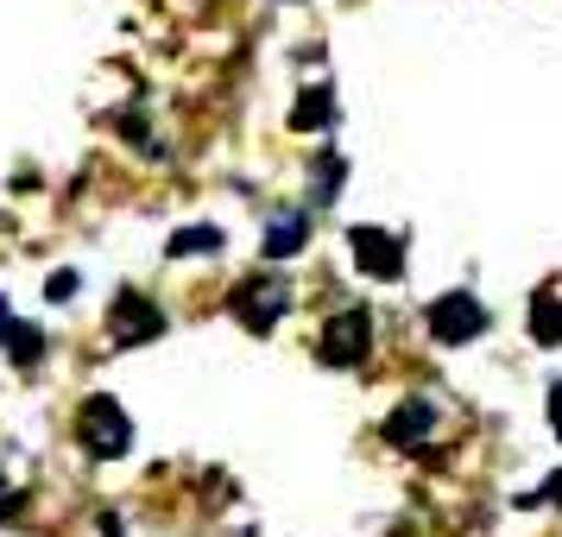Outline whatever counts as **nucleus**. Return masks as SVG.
Segmentation results:
<instances>
[{
	"instance_id": "nucleus-17",
	"label": "nucleus",
	"mask_w": 562,
	"mask_h": 537,
	"mask_svg": "<svg viewBox=\"0 0 562 537\" xmlns=\"http://www.w3.org/2000/svg\"><path fill=\"white\" fill-rule=\"evenodd\" d=\"M550 430H557V436H562V380H557V385H550Z\"/></svg>"
},
{
	"instance_id": "nucleus-8",
	"label": "nucleus",
	"mask_w": 562,
	"mask_h": 537,
	"mask_svg": "<svg viewBox=\"0 0 562 537\" xmlns=\"http://www.w3.org/2000/svg\"><path fill=\"white\" fill-rule=\"evenodd\" d=\"M310 240V215L304 209H279L272 222H266V259H297Z\"/></svg>"
},
{
	"instance_id": "nucleus-18",
	"label": "nucleus",
	"mask_w": 562,
	"mask_h": 537,
	"mask_svg": "<svg viewBox=\"0 0 562 537\" xmlns=\"http://www.w3.org/2000/svg\"><path fill=\"white\" fill-rule=\"evenodd\" d=\"M13 323H20V316H13V310H7V298H0V335L13 329Z\"/></svg>"
},
{
	"instance_id": "nucleus-1",
	"label": "nucleus",
	"mask_w": 562,
	"mask_h": 537,
	"mask_svg": "<svg viewBox=\"0 0 562 537\" xmlns=\"http://www.w3.org/2000/svg\"><path fill=\"white\" fill-rule=\"evenodd\" d=\"M77 443L89 449V456H102V461H121L133 449V417L108 392H95V399H82L77 411Z\"/></svg>"
},
{
	"instance_id": "nucleus-11",
	"label": "nucleus",
	"mask_w": 562,
	"mask_h": 537,
	"mask_svg": "<svg viewBox=\"0 0 562 537\" xmlns=\"http://www.w3.org/2000/svg\"><path fill=\"white\" fill-rule=\"evenodd\" d=\"M209 254H222V228H178L171 234V259H209Z\"/></svg>"
},
{
	"instance_id": "nucleus-16",
	"label": "nucleus",
	"mask_w": 562,
	"mask_h": 537,
	"mask_svg": "<svg viewBox=\"0 0 562 537\" xmlns=\"http://www.w3.org/2000/svg\"><path fill=\"white\" fill-rule=\"evenodd\" d=\"M0 518H20V493H13L7 474H0Z\"/></svg>"
},
{
	"instance_id": "nucleus-2",
	"label": "nucleus",
	"mask_w": 562,
	"mask_h": 537,
	"mask_svg": "<svg viewBox=\"0 0 562 537\" xmlns=\"http://www.w3.org/2000/svg\"><path fill=\"white\" fill-rule=\"evenodd\" d=\"M228 310H234V323H247L254 335H272L279 316L291 310V284L284 279H240L234 298H228Z\"/></svg>"
},
{
	"instance_id": "nucleus-6",
	"label": "nucleus",
	"mask_w": 562,
	"mask_h": 537,
	"mask_svg": "<svg viewBox=\"0 0 562 537\" xmlns=\"http://www.w3.org/2000/svg\"><path fill=\"white\" fill-rule=\"evenodd\" d=\"M348 247H355V266L367 272V279H398V272H405V247H398L385 228H355Z\"/></svg>"
},
{
	"instance_id": "nucleus-19",
	"label": "nucleus",
	"mask_w": 562,
	"mask_h": 537,
	"mask_svg": "<svg viewBox=\"0 0 562 537\" xmlns=\"http://www.w3.org/2000/svg\"><path fill=\"white\" fill-rule=\"evenodd\" d=\"M102 532H108V537H121V525H114V518H102Z\"/></svg>"
},
{
	"instance_id": "nucleus-14",
	"label": "nucleus",
	"mask_w": 562,
	"mask_h": 537,
	"mask_svg": "<svg viewBox=\"0 0 562 537\" xmlns=\"http://www.w3.org/2000/svg\"><path fill=\"white\" fill-rule=\"evenodd\" d=\"M531 506H562V468H557V474H550V481H543V486L531 493Z\"/></svg>"
},
{
	"instance_id": "nucleus-3",
	"label": "nucleus",
	"mask_w": 562,
	"mask_h": 537,
	"mask_svg": "<svg viewBox=\"0 0 562 537\" xmlns=\"http://www.w3.org/2000/svg\"><path fill=\"white\" fill-rule=\"evenodd\" d=\"M367 355H373V316H367V310L329 316V329L316 342V360H323V367H360Z\"/></svg>"
},
{
	"instance_id": "nucleus-5",
	"label": "nucleus",
	"mask_w": 562,
	"mask_h": 537,
	"mask_svg": "<svg viewBox=\"0 0 562 537\" xmlns=\"http://www.w3.org/2000/svg\"><path fill=\"white\" fill-rule=\"evenodd\" d=\"M430 335L442 348H461V342H474L486 335V304L474 291H449V298H436L430 304Z\"/></svg>"
},
{
	"instance_id": "nucleus-13",
	"label": "nucleus",
	"mask_w": 562,
	"mask_h": 537,
	"mask_svg": "<svg viewBox=\"0 0 562 537\" xmlns=\"http://www.w3.org/2000/svg\"><path fill=\"white\" fill-rule=\"evenodd\" d=\"M531 335L543 342V348H550V342H562V298H550V291H543V298H531Z\"/></svg>"
},
{
	"instance_id": "nucleus-7",
	"label": "nucleus",
	"mask_w": 562,
	"mask_h": 537,
	"mask_svg": "<svg viewBox=\"0 0 562 537\" xmlns=\"http://www.w3.org/2000/svg\"><path fill=\"white\" fill-rule=\"evenodd\" d=\"M430 430H436V405L430 399H405V405L385 417V443H392V449H417Z\"/></svg>"
},
{
	"instance_id": "nucleus-9",
	"label": "nucleus",
	"mask_w": 562,
	"mask_h": 537,
	"mask_svg": "<svg viewBox=\"0 0 562 537\" xmlns=\"http://www.w3.org/2000/svg\"><path fill=\"white\" fill-rule=\"evenodd\" d=\"M291 127L297 133H323V127H335V89H304L297 96V108H291Z\"/></svg>"
},
{
	"instance_id": "nucleus-15",
	"label": "nucleus",
	"mask_w": 562,
	"mask_h": 537,
	"mask_svg": "<svg viewBox=\"0 0 562 537\" xmlns=\"http://www.w3.org/2000/svg\"><path fill=\"white\" fill-rule=\"evenodd\" d=\"M77 298V272H57L52 279V304H70Z\"/></svg>"
},
{
	"instance_id": "nucleus-12",
	"label": "nucleus",
	"mask_w": 562,
	"mask_h": 537,
	"mask_svg": "<svg viewBox=\"0 0 562 537\" xmlns=\"http://www.w3.org/2000/svg\"><path fill=\"white\" fill-rule=\"evenodd\" d=\"M7 342V355H13V367H38L45 360V335L38 329H26V323H13V329L0 335Z\"/></svg>"
},
{
	"instance_id": "nucleus-4",
	"label": "nucleus",
	"mask_w": 562,
	"mask_h": 537,
	"mask_svg": "<svg viewBox=\"0 0 562 537\" xmlns=\"http://www.w3.org/2000/svg\"><path fill=\"white\" fill-rule=\"evenodd\" d=\"M158 335H165V310L153 298H139V291H121L114 310H108V342L114 348H146Z\"/></svg>"
},
{
	"instance_id": "nucleus-10",
	"label": "nucleus",
	"mask_w": 562,
	"mask_h": 537,
	"mask_svg": "<svg viewBox=\"0 0 562 537\" xmlns=\"http://www.w3.org/2000/svg\"><path fill=\"white\" fill-rule=\"evenodd\" d=\"M341 178H348V158H341V153H323L316 165H310V197H316V203H335Z\"/></svg>"
}]
</instances>
